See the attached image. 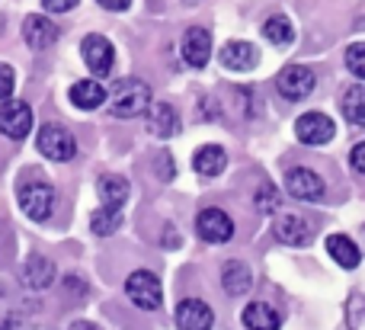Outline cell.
Masks as SVG:
<instances>
[{
	"instance_id": "obj_1",
	"label": "cell",
	"mask_w": 365,
	"mask_h": 330,
	"mask_svg": "<svg viewBox=\"0 0 365 330\" xmlns=\"http://www.w3.org/2000/svg\"><path fill=\"white\" fill-rule=\"evenodd\" d=\"M151 109V87L138 77H128V81H119L109 96V113L115 119H135V115L148 113Z\"/></svg>"
},
{
	"instance_id": "obj_2",
	"label": "cell",
	"mask_w": 365,
	"mask_h": 330,
	"mask_svg": "<svg viewBox=\"0 0 365 330\" xmlns=\"http://www.w3.org/2000/svg\"><path fill=\"white\" fill-rule=\"evenodd\" d=\"M125 295L132 299L135 308L141 311H158L160 301H164V289H160V279L148 269H135L125 279Z\"/></svg>"
},
{
	"instance_id": "obj_3",
	"label": "cell",
	"mask_w": 365,
	"mask_h": 330,
	"mask_svg": "<svg viewBox=\"0 0 365 330\" xmlns=\"http://www.w3.org/2000/svg\"><path fill=\"white\" fill-rule=\"evenodd\" d=\"M36 148H38V151H42L48 160H58V164H64V160H71V158L77 154L74 135H71L64 125H42V128H38Z\"/></svg>"
},
{
	"instance_id": "obj_4",
	"label": "cell",
	"mask_w": 365,
	"mask_h": 330,
	"mask_svg": "<svg viewBox=\"0 0 365 330\" xmlns=\"http://www.w3.org/2000/svg\"><path fill=\"white\" fill-rule=\"evenodd\" d=\"M19 209L32 218V222H45L55 212V186L51 183H26L19 186Z\"/></svg>"
},
{
	"instance_id": "obj_5",
	"label": "cell",
	"mask_w": 365,
	"mask_h": 330,
	"mask_svg": "<svg viewBox=\"0 0 365 330\" xmlns=\"http://www.w3.org/2000/svg\"><path fill=\"white\" fill-rule=\"evenodd\" d=\"M81 55H83V64L90 68L93 77H106L115 64V48L106 36H87L81 45Z\"/></svg>"
},
{
	"instance_id": "obj_6",
	"label": "cell",
	"mask_w": 365,
	"mask_h": 330,
	"mask_svg": "<svg viewBox=\"0 0 365 330\" xmlns=\"http://www.w3.org/2000/svg\"><path fill=\"white\" fill-rule=\"evenodd\" d=\"M276 87L285 100L298 103V100H304V96H311V90H314V71L304 68V64H289V68L276 77Z\"/></svg>"
},
{
	"instance_id": "obj_7",
	"label": "cell",
	"mask_w": 365,
	"mask_h": 330,
	"mask_svg": "<svg viewBox=\"0 0 365 330\" xmlns=\"http://www.w3.org/2000/svg\"><path fill=\"white\" fill-rule=\"evenodd\" d=\"M0 132L13 141H23L32 132V109L23 100H6L0 106Z\"/></svg>"
},
{
	"instance_id": "obj_8",
	"label": "cell",
	"mask_w": 365,
	"mask_h": 330,
	"mask_svg": "<svg viewBox=\"0 0 365 330\" xmlns=\"http://www.w3.org/2000/svg\"><path fill=\"white\" fill-rule=\"evenodd\" d=\"M195 231L208 244H225L234 237V222L221 209H202L199 218H195Z\"/></svg>"
},
{
	"instance_id": "obj_9",
	"label": "cell",
	"mask_w": 365,
	"mask_h": 330,
	"mask_svg": "<svg viewBox=\"0 0 365 330\" xmlns=\"http://www.w3.org/2000/svg\"><path fill=\"white\" fill-rule=\"evenodd\" d=\"M285 190L292 199H302V202H317L324 196V180L317 177L308 167H295V170L285 173Z\"/></svg>"
},
{
	"instance_id": "obj_10",
	"label": "cell",
	"mask_w": 365,
	"mask_h": 330,
	"mask_svg": "<svg viewBox=\"0 0 365 330\" xmlns=\"http://www.w3.org/2000/svg\"><path fill=\"white\" fill-rule=\"evenodd\" d=\"M334 132H336L334 122L324 113H304V115H298V122H295V135L304 145H327V141L334 138Z\"/></svg>"
},
{
	"instance_id": "obj_11",
	"label": "cell",
	"mask_w": 365,
	"mask_h": 330,
	"mask_svg": "<svg viewBox=\"0 0 365 330\" xmlns=\"http://www.w3.org/2000/svg\"><path fill=\"white\" fill-rule=\"evenodd\" d=\"M208 58H212V32L202 29V26H192L182 36V61L189 68H205Z\"/></svg>"
},
{
	"instance_id": "obj_12",
	"label": "cell",
	"mask_w": 365,
	"mask_h": 330,
	"mask_svg": "<svg viewBox=\"0 0 365 330\" xmlns=\"http://www.w3.org/2000/svg\"><path fill=\"white\" fill-rule=\"evenodd\" d=\"M23 38L32 51H45L58 42V26L48 16H26L23 19Z\"/></svg>"
},
{
	"instance_id": "obj_13",
	"label": "cell",
	"mask_w": 365,
	"mask_h": 330,
	"mask_svg": "<svg viewBox=\"0 0 365 330\" xmlns=\"http://www.w3.org/2000/svg\"><path fill=\"white\" fill-rule=\"evenodd\" d=\"M215 311L199 299H186L177 305V327L180 330H212Z\"/></svg>"
},
{
	"instance_id": "obj_14",
	"label": "cell",
	"mask_w": 365,
	"mask_h": 330,
	"mask_svg": "<svg viewBox=\"0 0 365 330\" xmlns=\"http://www.w3.org/2000/svg\"><path fill=\"white\" fill-rule=\"evenodd\" d=\"M221 64H225L227 71H237V74H244V71H253L259 64V51L257 45L250 42H240V38H234V42H227L225 48H221Z\"/></svg>"
},
{
	"instance_id": "obj_15",
	"label": "cell",
	"mask_w": 365,
	"mask_h": 330,
	"mask_svg": "<svg viewBox=\"0 0 365 330\" xmlns=\"http://www.w3.org/2000/svg\"><path fill=\"white\" fill-rule=\"evenodd\" d=\"M23 286L26 289H48L51 282H55V263L48 260V257H38V254H32L29 260L23 263Z\"/></svg>"
},
{
	"instance_id": "obj_16",
	"label": "cell",
	"mask_w": 365,
	"mask_h": 330,
	"mask_svg": "<svg viewBox=\"0 0 365 330\" xmlns=\"http://www.w3.org/2000/svg\"><path fill=\"white\" fill-rule=\"evenodd\" d=\"M148 132L158 135V138H173L180 132V115L170 103H154L148 109Z\"/></svg>"
},
{
	"instance_id": "obj_17",
	"label": "cell",
	"mask_w": 365,
	"mask_h": 330,
	"mask_svg": "<svg viewBox=\"0 0 365 330\" xmlns=\"http://www.w3.org/2000/svg\"><path fill=\"white\" fill-rule=\"evenodd\" d=\"M276 237L282 244H292V247H304V244H311L314 231L302 215H282L276 222Z\"/></svg>"
},
{
	"instance_id": "obj_18",
	"label": "cell",
	"mask_w": 365,
	"mask_h": 330,
	"mask_svg": "<svg viewBox=\"0 0 365 330\" xmlns=\"http://www.w3.org/2000/svg\"><path fill=\"white\" fill-rule=\"evenodd\" d=\"M244 327L247 330H279L282 327V318H279L276 308H269L266 301H250V305L244 308Z\"/></svg>"
},
{
	"instance_id": "obj_19",
	"label": "cell",
	"mask_w": 365,
	"mask_h": 330,
	"mask_svg": "<svg viewBox=\"0 0 365 330\" xmlns=\"http://www.w3.org/2000/svg\"><path fill=\"white\" fill-rule=\"evenodd\" d=\"M71 103L77 109H100L106 103V87L100 81H77L71 87Z\"/></svg>"
},
{
	"instance_id": "obj_20",
	"label": "cell",
	"mask_w": 365,
	"mask_h": 330,
	"mask_svg": "<svg viewBox=\"0 0 365 330\" xmlns=\"http://www.w3.org/2000/svg\"><path fill=\"white\" fill-rule=\"evenodd\" d=\"M225 164H227V154H225V148H218V145H202L192 158L195 173H202V177H218V173L225 170Z\"/></svg>"
},
{
	"instance_id": "obj_21",
	"label": "cell",
	"mask_w": 365,
	"mask_h": 330,
	"mask_svg": "<svg viewBox=\"0 0 365 330\" xmlns=\"http://www.w3.org/2000/svg\"><path fill=\"white\" fill-rule=\"evenodd\" d=\"M327 254L334 257L343 269H356V267H359V260H362L359 247H356L346 234H330L327 237Z\"/></svg>"
},
{
	"instance_id": "obj_22",
	"label": "cell",
	"mask_w": 365,
	"mask_h": 330,
	"mask_svg": "<svg viewBox=\"0 0 365 330\" xmlns=\"http://www.w3.org/2000/svg\"><path fill=\"white\" fill-rule=\"evenodd\" d=\"M221 282H225V292L227 295H244L247 289H250V269H247V263L240 260H231L225 263V269H221Z\"/></svg>"
},
{
	"instance_id": "obj_23",
	"label": "cell",
	"mask_w": 365,
	"mask_h": 330,
	"mask_svg": "<svg viewBox=\"0 0 365 330\" xmlns=\"http://www.w3.org/2000/svg\"><path fill=\"white\" fill-rule=\"evenodd\" d=\"M263 36H266V42H272V45H279V48H285V45L295 42V26H292L289 16H269V19L263 23Z\"/></svg>"
},
{
	"instance_id": "obj_24",
	"label": "cell",
	"mask_w": 365,
	"mask_h": 330,
	"mask_svg": "<svg viewBox=\"0 0 365 330\" xmlns=\"http://www.w3.org/2000/svg\"><path fill=\"white\" fill-rule=\"evenodd\" d=\"M340 109H343V115H346L353 125L365 128V87L362 83H356V87H349L346 93H343Z\"/></svg>"
},
{
	"instance_id": "obj_25",
	"label": "cell",
	"mask_w": 365,
	"mask_h": 330,
	"mask_svg": "<svg viewBox=\"0 0 365 330\" xmlns=\"http://www.w3.org/2000/svg\"><path fill=\"white\" fill-rule=\"evenodd\" d=\"M100 196L106 209H125V199H128V183L122 177H103L100 180Z\"/></svg>"
},
{
	"instance_id": "obj_26",
	"label": "cell",
	"mask_w": 365,
	"mask_h": 330,
	"mask_svg": "<svg viewBox=\"0 0 365 330\" xmlns=\"http://www.w3.org/2000/svg\"><path fill=\"white\" fill-rule=\"evenodd\" d=\"M119 225H122V212L119 209H106V205H103V209H96L93 218H90V228H93V234H103V237L113 234Z\"/></svg>"
},
{
	"instance_id": "obj_27",
	"label": "cell",
	"mask_w": 365,
	"mask_h": 330,
	"mask_svg": "<svg viewBox=\"0 0 365 330\" xmlns=\"http://www.w3.org/2000/svg\"><path fill=\"white\" fill-rule=\"evenodd\" d=\"M346 324H349V330H365V299H362V295H349V301H346Z\"/></svg>"
},
{
	"instance_id": "obj_28",
	"label": "cell",
	"mask_w": 365,
	"mask_h": 330,
	"mask_svg": "<svg viewBox=\"0 0 365 330\" xmlns=\"http://www.w3.org/2000/svg\"><path fill=\"white\" fill-rule=\"evenodd\" d=\"M346 68H349V74L365 81V42H353L346 48Z\"/></svg>"
},
{
	"instance_id": "obj_29",
	"label": "cell",
	"mask_w": 365,
	"mask_h": 330,
	"mask_svg": "<svg viewBox=\"0 0 365 330\" xmlns=\"http://www.w3.org/2000/svg\"><path fill=\"white\" fill-rule=\"evenodd\" d=\"M257 205H259V212H276V209H279V192H276V186H272V183H263V186H259Z\"/></svg>"
},
{
	"instance_id": "obj_30",
	"label": "cell",
	"mask_w": 365,
	"mask_h": 330,
	"mask_svg": "<svg viewBox=\"0 0 365 330\" xmlns=\"http://www.w3.org/2000/svg\"><path fill=\"white\" fill-rule=\"evenodd\" d=\"M13 87H16V74H13L10 64L0 61V103H6L13 96Z\"/></svg>"
},
{
	"instance_id": "obj_31",
	"label": "cell",
	"mask_w": 365,
	"mask_h": 330,
	"mask_svg": "<svg viewBox=\"0 0 365 330\" xmlns=\"http://www.w3.org/2000/svg\"><path fill=\"white\" fill-rule=\"evenodd\" d=\"M349 164H353L356 173H362V177H365V141H359V145L353 148V154H349Z\"/></svg>"
},
{
	"instance_id": "obj_32",
	"label": "cell",
	"mask_w": 365,
	"mask_h": 330,
	"mask_svg": "<svg viewBox=\"0 0 365 330\" xmlns=\"http://www.w3.org/2000/svg\"><path fill=\"white\" fill-rule=\"evenodd\" d=\"M42 4L48 13H68V10H74L81 0H42Z\"/></svg>"
},
{
	"instance_id": "obj_33",
	"label": "cell",
	"mask_w": 365,
	"mask_h": 330,
	"mask_svg": "<svg viewBox=\"0 0 365 330\" xmlns=\"http://www.w3.org/2000/svg\"><path fill=\"white\" fill-rule=\"evenodd\" d=\"M96 4H100L103 10H109V13H119V10H128L132 0H96Z\"/></svg>"
}]
</instances>
